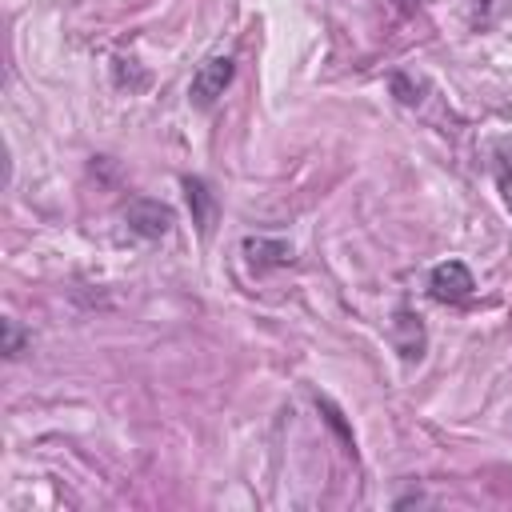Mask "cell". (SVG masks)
Listing matches in <instances>:
<instances>
[{
  "label": "cell",
  "instance_id": "obj_4",
  "mask_svg": "<svg viewBox=\"0 0 512 512\" xmlns=\"http://www.w3.org/2000/svg\"><path fill=\"white\" fill-rule=\"evenodd\" d=\"M184 192H188V204H192V220L200 224V232L212 228V212H216V200L208 192L204 180H184Z\"/></svg>",
  "mask_w": 512,
  "mask_h": 512
},
{
  "label": "cell",
  "instance_id": "obj_5",
  "mask_svg": "<svg viewBox=\"0 0 512 512\" xmlns=\"http://www.w3.org/2000/svg\"><path fill=\"white\" fill-rule=\"evenodd\" d=\"M244 252H248V260L252 264H288L292 260V248L284 244V240H264V236H256V240H244Z\"/></svg>",
  "mask_w": 512,
  "mask_h": 512
},
{
  "label": "cell",
  "instance_id": "obj_6",
  "mask_svg": "<svg viewBox=\"0 0 512 512\" xmlns=\"http://www.w3.org/2000/svg\"><path fill=\"white\" fill-rule=\"evenodd\" d=\"M20 344H24V336H20L16 320H4V352H8V356H16V352H20Z\"/></svg>",
  "mask_w": 512,
  "mask_h": 512
},
{
  "label": "cell",
  "instance_id": "obj_1",
  "mask_svg": "<svg viewBox=\"0 0 512 512\" xmlns=\"http://www.w3.org/2000/svg\"><path fill=\"white\" fill-rule=\"evenodd\" d=\"M228 80H232V60H228V56H208V60L196 68V76H192V88H188L192 104H200V108L212 104L216 96H224Z\"/></svg>",
  "mask_w": 512,
  "mask_h": 512
},
{
  "label": "cell",
  "instance_id": "obj_3",
  "mask_svg": "<svg viewBox=\"0 0 512 512\" xmlns=\"http://www.w3.org/2000/svg\"><path fill=\"white\" fill-rule=\"evenodd\" d=\"M128 228H132L136 236H144V240H156V236H164V232L172 228V212H168V204H160V200H136V204L128 208Z\"/></svg>",
  "mask_w": 512,
  "mask_h": 512
},
{
  "label": "cell",
  "instance_id": "obj_2",
  "mask_svg": "<svg viewBox=\"0 0 512 512\" xmlns=\"http://www.w3.org/2000/svg\"><path fill=\"white\" fill-rule=\"evenodd\" d=\"M432 296L436 300H448V304H456V300H468L472 296V272L460 264V260H444V264H436L432 268Z\"/></svg>",
  "mask_w": 512,
  "mask_h": 512
}]
</instances>
